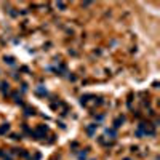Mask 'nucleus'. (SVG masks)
Here are the masks:
<instances>
[{"label": "nucleus", "mask_w": 160, "mask_h": 160, "mask_svg": "<svg viewBox=\"0 0 160 160\" xmlns=\"http://www.w3.org/2000/svg\"><path fill=\"white\" fill-rule=\"evenodd\" d=\"M56 7H59V8H66V5H64V3H61V2H59V3H56Z\"/></svg>", "instance_id": "f257e3e1"}]
</instances>
